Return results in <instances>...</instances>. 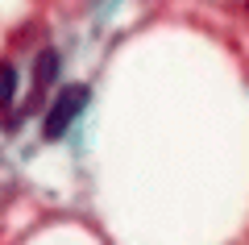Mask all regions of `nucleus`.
Masks as SVG:
<instances>
[{
    "mask_svg": "<svg viewBox=\"0 0 249 245\" xmlns=\"http://www.w3.org/2000/svg\"><path fill=\"white\" fill-rule=\"evenodd\" d=\"M83 104H88V88H83V83H71V88H62L58 96H54L50 113H46V125H42L46 141H58L62 133L71 129V125H75V116L83 113Z\"/></svg>",
    "mask_w": 249,
    "mask_h": 245,
    "instance_id": "obj_1",
    "label": "nucleus"
},
{
    "mask_svg": "<svg viewBox=\"0 0 249 245\" xmlns=\"http://www.w3.org/2000/svg\"><path fill=\"white\" fill-rule=\"evenodd\" d=\"M54 75H58V50H42L37 54V92H42Z\"/></svg>",
    "mask_w": 249,
    "mask_h": 245,
    "instance_id": "obj_2",
    "label": "nucleus"
},
{
    "mask_svg": "<svg viewBox=\"0 0 249 245\" xmlns=\"http://www.w3.org/2000/svg\"><path fill=\"white\" fill-rule=\"evenodd\" d=\"M13 96H17V71L9 62H0V108H9Z\"/></svg>",
    "mask_w": 249,
    "mask_h": 245,
    "instance_id": "obj_3",
    "label": "nucleus"
},
{
    "mask_svg": "<svg viewBox=\"0 0 249 245\" xmlns=\"http://www.w3.org/2000/svg\"><path fill=\"white\" fill-rule=\"evenodd\" d=\"M245 9H249V0H245Z\"/></svg>",
    "mask_w": 249,
    "mask_h": 245,
    "instance_id": "obj_4",
    "label": "nucleus"
}]
</instances>
